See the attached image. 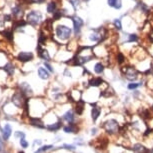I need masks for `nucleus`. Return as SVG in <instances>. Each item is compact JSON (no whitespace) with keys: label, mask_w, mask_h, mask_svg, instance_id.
<instances>
[{"label":"nucleus","mask_w":153,"mask_h":153,"mask_svg":"<svg viewBox=\"0 0 153 153\" xmlns=\"http://www.w3.org/2000/svg\"><path fill=\"white\" fill-rule=\"evenodd\" d=\"M108 33L109 28H106L105 26H99L94 28H89L86 34V40L87 42L83 45H89L94 46L99 43H102L108 39Z\"/></svg>","instance_id":"1"},{"label":"nucleus","mask_w":153,"mask_h":153,"mask_svg":"<svg viewBox=\"0 0 153 153\" xmlns=\"http://www.w3.org/2000/svg\"><path fill=\"white\" fill-rule=\"evenodd\" d=\"M120 74L128 82H134L140 79L141 72L138 70L135 65L131 64V63H127L120 67Z\"/></svg>","instance_id":"2"},{"label":"nucleus","mask_w":153,"mask_h":153,"mask_svg":"<svg viewBox=\"0 0 153 153\" xmlns=\"http://www.w3.org/2000/svg\"><path fill=\"white\" fill-rule=\"evenodd\" d=\"M56 39L59 40V42H68L70 41L73 36V29L66 24H58L54 28Z\"/></svg>","instance_id":"3"},{"label":"nucleus","mask_w":153,"mask_h":153,"mask_svg":"<svg viewBox=\"0 0 153 153\" xmlns=\"http://www.w3.org/2000/svg\"><path fill=\"white\" fill-rule=\"evenodd\" d=\"M103 130L108 134L109 136H117L121 132V128L122 126L120 125L119 121L115 118H108L104 122L102 123Z\"/></svg>","instance_id":"4"},{"label":"nucleus","mask_w":153,"mask_h":153,"mask_svg":"<svg viewBox=\"0 0 153 153\" xmlns=\"http://www.w3.org/2000/svg\"><path fill=\"white\" fill-rule=\"evenodd\" d=\"M69 19L72 21V24H73V36L74 38L76 39H80L82 37V32H83V27L85 26V21L82 17H80L77 14H74V15L69 16Z\"/></svg>","instance_id":"5"},{"label":"nucleus","mask_w":153,"mask_h":153,"mask_svg":"<svg viewBox=\"0 0 153 153\" xmlns=\"http://www.w3.org/2000/svg\"><path fill=\"white\" fill-rule=\"evenodd\" d=\"M26 22L32 26H38L43 22V13L40 10H31L26 14Z\"/></svg>","instance_id":"6"},{"label":"nucleus","mask_w":153,"mask_h":153,"mask_svg":"<svg viewBox=\"0 0 153 153\" xmlns=\"http://www.w3.org/2000/svg\"><path fill=\"white\" fill-rule=\"evenodd\" d=\"M11 101H12V102L17 106V107L22 108L23 106L26 105L28 100L26 99V96H25V95L23 94L21 91H17V92H15V93L13 94L12 100H11Z\"/></svg>","instance_id":"7"},{"label":"nucleus","mask_w":153,"mask_h":153,"mask_svg":"<svg viewBox=\"0 0 153 153\" xmlns=\"http://www.w3.org/2000/svg\"><path fill=\"white\" fill-rule=\"evenodd\" d=\"M106 68H107V66H106L104 61H103V60H101V59H98V61H96L93 64V69H92V72H93L95 75L100 76V75H103L105 73Z\"/></svg>","instance_id":"8"},{"label":"nucleus","mask_w":153,"mask_h":153,"mask_svg":"<svg viewBox=\"0 0 153 153\" xmlns=\"http://www.w3.org/2000/svg\"><path fill=\"white\" fill-rule=\"evenodd\" d=\"M105 81L104 79H103L102 76H90L89 77V80L87 82L88 86H90V87H101V86H103L105 84Z\"/></svg>","instance_id":"9"},{"label":"nucleus","mask_w":153,"mask_h":153,"mask_svg":"<svg viewBox=\"0 0 153 153\" xmlns=\"http://www.w3.org/2000/svg\"><path fill=\"white\" fill-rule=\"evenodd\" d=\"M76 113L73 109H69L65 112L64 114L62 115V120L67 122V124H70V123H75L76 122Z\"/></svg>","instance_id":"10"},{"label":"nucleus","mask_w":153,"mask_h":153,"mask_svg":"<svg viewBox=\"0 0 153 153\" xmlns=\"http://www.w3.org/2000/svg\"><path fill=\"white\" fill-rule=\"evenodd\" d=\"M91 104V119L93 122H96L98 120V118L100 117L101 115V111H102V108L100 106L97 105V102L95 103H90Z\"/></svg>","instance_id":"11"},{"label":"nucleus","mask_w":153,"mask_h":153,"mask_svg":"<svg viewBox=\"0 0 153 153\" xmlns=\"http://www.w3.org/2000/svg\"><path fill=\"white\" fill-rule=\"evenodd\" d=\"M33 58H34V54L31 51H21L17 55V59L20 62H29L31 60H33Z\"/></svg>","instance_id":"12"},{"label":"nucleus","mask_w":153,"mask_h":153,"mask_svg":"<svg viewBox=\"0 0 153 153\" xmlns=\"http://www.w3.org/2000/svg\"><path fill=\"white\" fill-rule=\"evenodd\" d=\"M37 51H38L39 58H41L42 60H44V61H51L52 57H51L50 53H49L48 49L42 47V46H40V45H37Z\"/></svg>","instance_id":"13"},{"label":"nucleus","mask_w":153,"mask_h":153,"mask_svg":"<svg viewBox=\"0 0 153 153\" xmlns=\"http://www.w3.org/2000/svg\"><path fill=\"white\" fill-rule=\"evenodd\" d=\"M114 60H115V62L120 66V67L127 64V63H129V62H127V56L123 51H117V52L115 53Z\"/></svg>","instance_id":"14"},{"label":"nucleus","mask_w":153,"mask_h":153,"mask_svg":"<svg viewBox=\"0 0 153 153\" xmlns=\"http://www.w3.org/2000/svg\"><path fill=\"white\" fill-rule=\"evenodd\" d=\"M112 26H113V29L115 32L117 33H120L122 32L124 30L123 29V20H122V17H116V18H114L112 20Z\"/></svg>","instance_id":"15"},{"label":"nucleus","mask_w":153,"mask_h":153,"mask_svg":"<svg viewBox=\"0 0 153 153\" xmlns=\"http://www.w3.org/2000/svg\"><path fill=\"white\" fill-rule=\"evenodd\" d=\"M108 7L112 8L114 10L119 11L123 8V1L122 0H106Z\"/></svg>","instance_id":"16"},{"label":"nucleus","mask_w":153,"mask_h":153,"mask_svg":"<svg viewBox=\"0 0 153 153\" xmlns=\"http://www.w3.org/2000/svg\"><path fill=\"white\" fill-rule=\"evenodd\" d=\"M19 88H20V91L22 92L25 96H31L33 94V90L31 88V86L29 83L27 82H22L19 84Z\"/></svg>","instance_id":"17"},{"label":"nucleus","mask_w":153,"mask_h":153,"mask_svg":"<svg viewBox=\"0 0 153 153\" xmlns=\"http://www.w3.org/2000/svg\"><path fill=\"white\" fill-rule=\"evenodd\" d=\"M37 74H38L39 78H41L42 80H48L50 78V72L44 66H40L37 68Z\"/></svg>","instance_id":"18"},{"label":"nucleus","mask_w":153,"mask_h":153,"mask_svg":"<svg viewBox=\"0 0 153 153\" xmlns=\"http://www.w3.org/2000/svg\"><path fill=\"white\" fill-rule=\"evenodd\" d=\"M57 10H58V4L55 0H51L46 5V11L48 14H54Z\"/></svg>","instance_id":"19"},{"label":"nucleus","mask_w":153,"mask_h":153,"mask_svg":"<svg viewBox=\"0 0 153 153\" xmlns=\"http://www.w3.org/2000/svg\"><path fill=\"white\" fill-rule=\"evenodd\" d=\"M29 122L32 126L34 127H37V128H45V125L44 123L42 122L41 119L38 117H30L29 118Z\"/></svg>","instance_id":"20"},{"label":"nucleus","mask_w":153,"mask_h":153,"mask_svg":"<svg viewBox=\"0 0 153 153\" xmlns=\"http://www.w3.org/2000/svg\"><path fill=\"white\" fill-rule=\"evenodd\" d=\"M85 110V101L84 100H79L78 102H76V106H75V113L77 115H82L83 112Z\"/></svg>","instance_id":"21"},{"label":"nucleus","mask_w":153,"mask_h":153,"mask_svg":"<svg viewBox=\"0 0 153 153\" xmlns=\"http://www.w3.org/2000/svg\"><path fill=\"white\" fill-rule=\"evenodd\" d=\"M132 150H133L134 153H148L149 151V149L146 148V147L142 145L141 143L134 144L133 147H132Z\"/></svg>","instance_id":"22"},{"label":"nucleus","mask_w":153,"mask_h":153,"mask_svg":"<svg viewBox=\"0 0 153 153\" xmlns=\"http://www.w3.org/2000/svg\"><path fill=\"white\" fill-rule=\"evenodd\" d=\"M63 130H64V132H66V133H76V132L78 131V128H77L76 123H70L63 127Z\"/></svg>","instance_id":"23"},{"label":"nucleus","mask_w":153,"mask_h":153,"mask_svg":"<svg viewBox=\"0 0 153 153\" xmlns=\"http://www.w3.org/2000/svg\"><path fill=\"white\" fill-rule=\"evenodd\" d=\"M11 132H12V128H11V126L9 124H6V125L4 126L3 130H2V136H3V139L4 140H8L11 135Z\"/></svg>","instance_id":"24"},{"label":"nucleus","mask_w":153,"mask_h":153,"mask_svg":"<svg viewBox=\"0 0 153 153\" xmlns=\"http://www.w3.org/2000/svg\"><path fill=\"white\" fill-rule=\"evenodd\" d=\"M61 126H62L61 120H58V121H57V122H55V123L48 124V125L46 126V128H47L48 130H50V131H57V130H59V129L61 128Z\"/></svg>","instance_id":"25"},{"label":"nucleus","mask_w":153,"mask_h":153,"mask_svg":"<svg viewBox=\"0 0 153 153\" xmlns=\"http://www.w3.org/2000/svg\"><path fill=\"white\" fill-rule=\"evenodd\" d=\"M11 12H12V15L14 17H20V16H22L23 9L21 8V5H15V6H13L12 9H11Z\"/></svg>","instance_id":"26"},{"label":"nucleus","mask_w":153,"mask_h":153,"mask_svg":"<svg viewBox=\"0 0 153 153\" xmlns=\"http://www.w3.org/2000/svg\"><path fill=\"white\" fill-rule=\"evenodd\" d=\"M3 70L6 72L8 75H12L14 73V65L12 63H7V64H5V66L3 67Z\"/></svg>","instance_id":"27"},{"label":"nucleus","mask_w":153,"mask_h":153,"mask_svg":"<svg viewBox=\"0 0 153 153\" xmlns=\"http://www.w3.org/2000/svg\"><path fill=\"white\" fill-rule=\"evenodd\" d=\"M68 2L71 5V7L73 8V10L76 11L80 7V5H81L82 0H68Z\"/></svg>","instance_id":"28"},{"label":"nucleus","mask_w":153,"mask_h":153,"mask_svg":"<svg viewBox=\"0 0 153 153\" xmlns=\"http://www.w3.org/2000/svg\"><path fill=\"white\" fill-rule=\"evenodd\" d=\"M43 66H44L50 73H54V68H53V66L51 65L50 61H44L43 62Z\"/></svg>","instance_id":"29"},{"label":"nucleus","mask_w":153,"mask_h":153,"mask_svg":"<svg viewBox=\"0 0 153 153\" xmlns=\"http://www.w3.org/2000/svg\"><path fill=\"white\" fill-rule=\"evenodd\" d=\"M53 147V145H44V146H42L41 148H39L35 153H42V152H45V151H47V150L49 149H51Z\"/></svg>","instance_id":"30"},{"label":"nucleus","mask_w":153,"mask_h":153,"mask_svg":"<svg viewBox=\"0 0 153 153\" xmlns=\"http://www.w3.org/2000/svg\"><path fill=\"white\" fill-rule=\"evenodd\" d=\"M47 0H28V4H43Z\"/></svg>","instance_id":"31"},{"label":"nucleus","mask_w":153,"mask_h":153,"mask_svg":"<svg viewBox=\"0 0 153 153\" xmlns=\"http://www.w3.org/2000/svg\"><path fill=\"white\" fill-rule=\"evenodd\" d=\"M4 35H5V37H6V38H8L9 40H11L13 38V34H12V31L11 30H6V31H4Z\"/></svg>","instance_id":"32"},{"label":"nucleus","mask_w":153,"mask_h":153,"mask_svg":"<svg viewBox=\"0 0 153 153\" xmlns=\"http://www.w3.org/2000/svg\"><path fill=\"white\" fill-rule=\"evenodd\" d=\"M63 75H64L65 77H69V78H71V77H72L71 71L69 70V68H65V69H64V72H63Z\"/></svg>","instance_id":"33"},{"label":"nucleus","mask_w":153,"mask_h":153,"mask_svg":"<svg viewBox=\"0 0 153 153\" xmlns=\"http://www.w3.org/2000/svg\"><path fill=\"white\" fill-rule=\"evenodd\" d=\"M20 145H21L23 148H27V147H28V142L24 139V138H21V139H20Z\"/></svg>","instance_id":"34"},{"label":"nucleus","mask_w":153,"mask_h":153,"mask_svg":"<svg viewBox=\"0 0 153 153\" xmlns=\"http://www.w3.org/2000/svg\"><path fill=\"white\" fill-rule=\"evenodd\" d=\"M14 136H15V137H19L20 139H21V138H24V137H25V134L23 133V132L17 131V132H15V134H14Z\"/></svg>","instance_id":"35"},{"label":"nucleus","mask_w":153,"mask_h":153,"mask_svg":"<svg viewBox=\"0 0 153 153\" xmlns=\"http://www.w3.org/2000/svg\"><path fill=\"white\" fill-rule=\"evenodd\" d=\"M64 147L68 150H75V147L73 145H67V144H64Z\"/></svg>","instance_id":"36"},{"label":"nucleus","mask_w":153,"mask_h":153,"mask_svg":"<svg viewBox=\"0 0 153 153\" xmlns=\"http://www.w3.org/2000/svg\"><path fill=\"white\" fill-rule=\"evenodd\" d=\"M97 132H98V129L96 128V127H94V128H92V129H91V134H92V135H96V134H97Z\"/></svg>","instance_id":"37"},{"label":"nucleus","mask_w":153,"mask_h":153,"mask_svg":"<svg viewBox=\"0 0 153 153\" xmlns=\"http://www.w3.org/2000/svg\"><path fill=\"white\" fill-rule=\"evenodd\" d=\"M3 147H4V142H3V140H2V138L0 137V151L3 149Z\"/></svg>","instance_id":"38"},{"label":"nucleus","mask_w":153,"mask_h":153,"mask_svg":"<svg viewBox=\"0 0 153 153\" xmlns=\"http://www.w3.org/2000/svg\"><path fill=\"white\" fill-rule=\"evenodd\" d=\"M36 144H37V145H40V144H41V140H38V141L35 140V141H34V145H36Z\"/></svg>","instance_id":"39"},{"label":"nucleus","mask_w":153,"mask_h":153,"mask_svg":"<svg viewBox=\"0 0 153 153\" xmlns=\"http://www.w3.org/2000/svg\"><path fill=\"white\" fill-rule=\"evenodd\" d=\"M91 0H82V2H85V3H88V2H90Z\"/></svg>","instance_id":"40"},{"label":"nucleus","mask_w":153,"mask_h":153,"mask_svg":"<svg viewBox=\"0 0 153 153\" xmlns=\"http://www.w3.org/2000/svg\"><path fill=\"white\" fill-rule=\"evenodd\" d=\"M148 153H153V148H152V149H149Z\"/></svg>","instance_id":"41"},{"label":"nucleus","mask_w":153,"mask_h":153,"mask_svg":"<svg viewBox=\"0 0 153 153\" xmlns=\"http://www.w3.org/2000/svg\"><path fill=\"white\" fill-rule=\"evenodd\" d=\"M151 110L153 111V104H152V106H151Z\"/></svg>","instance_id":"42"},{"label":"nucleus","mask_w":153,"mask_h":153,"mask_svg":"<svg viewBox=\"0 0 153 153\" xmlns=\"http://www.w3.org/2000/svg\"><path fill=\"white\" fill-rule=\"evenodd\" d=\"M132 1H138V0H132Z\"/></svg>","instance_id":"43"},{"label":"nucleus","mask_w":153,"mask_h":153,"mask_svg":"<svg viewBox=\"0 0 153 153\" xmlns=\"http://www.w3.org/2000/svg\"><path fill=\"white\" fill-rule=\"evenodd\" d=\"M3 153H6V152H3Z\"/></svg>","instance_id":"44"}]
</instances>
